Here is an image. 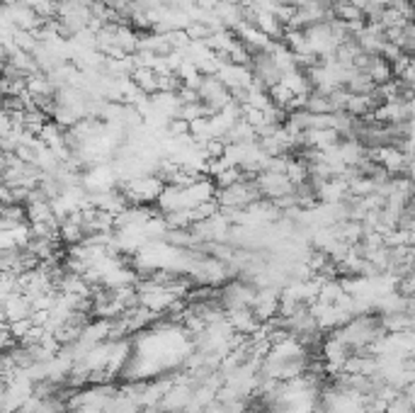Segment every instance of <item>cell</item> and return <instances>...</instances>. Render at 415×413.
Instances as JSON below:
<instances>
[{"label": "cell", "mask_w": 415, "mask_h": 413, "mask_svg": "<svg viewBox=\"0 0 415 413\" xmlns=\"http://www.w3.org/2000/svg\"><path fill=\"white\" fill-rule=\"evenodd\" d=\"M226 314V321L229 326L234 328V333H241V336H253L255 331L260 328V321L255 318L253 309L243 307V309H229Z\"/></svg>", "instance_id": "8"}, {"label": "cell", "mask_w": 415, "mask_h": 413, "mask_svg": "<svg viewBox=\"0 0 415 413\" xmlns=\"http://www.w3.org/2000/svg\"><path fill=\"white\" fill-rule=\"evenodd\" d=\"M250 309H253L255 318H258L260 323L279 316V287H275V284L258 287L255 289V299H253V304H250Z\"/></svg>", "instance_id": "6"}, {"label": "cell", "mask_w": 415, "mask_h": 413, "mask_svg": "<svg viewBox=\"0 0 415 413\" xmlns=\"http://www.w3.org/2000/svg\"><path fill=\"white\" fill-rule=\"evenodd\" d=\"M374 110V102L369 95H355V92H348V100H345V112L355 120H362V117H369Z\"/></svg>", "instance_id": "13"}, {"label": "cell", "mask_w": 415, "mask_h": 413, "mask_svg": "<svg viewBox=\"0 0 415 413\" xmlns=\"http://www.w3.org/2000/svg\"><path fill=\"white\" fill-rule=\"evenodd\" d=\"M279 83H282V86L289 88L291 95H309V92H311L309 78H306V73L299 71V68H296V71L284 73V76L279 78Z\"/></svg>", "instance_id": "15"}, {"label": "cell", "mask_w": 415, "mask_h": 413, "mask_svg": "<svg viewBox=\"0 0 415 413\" xmlns=\"http://www.w3.org/2000/svg\"><path fill=\"white\" fill-rule=\"evenodd\" d=\"M161 190H163V183L156 178V175H141V178L122 183L120 193L124 195V200L129 204H151L158 200Z\"/></svg>", "instance_id": "2"}, {"label": "cell", "mask_w": 415, "mask_h": 413, "mask_svg": "<svg viewBox=\"0 0 415 413\" xmlns=\"http://www.w3.org/2000/svg\"><path fill=\"white\" fill-rule=\"evenodd\" d=\"M177 117H180L182 122H195V120H200V117H211V112L206 110L204 105H202L200 100L197 102H185V105H180V112H177Z\"/></svg>", "instance_id": "16"}, {"label": "cell", "mask_w": 415, "mask_h": 413, "mask_svg": "<svg viewBox=\"0 0 415 413\" xmlns=\"http://www.w3.org/2000/svg\"><path fill=\"white\" fill-rule=\"evenodd\" d=\"M255 185H258L260 197L270 200V202L294 193V185L289 183V178H286L284 173H270V170H263V173L255 175Z\"/></svg>", "instance_id": "5"}, {"label": "cell", "mask_w": 415, "mask_h": 413, "mask_svg": "<svg viewBox=\"0 0 415 413\" xmlns=\"http://www.w3.org/2000/svg\"><path fill=\"white\" fill-rule=\"evenodd\" d=\"M362 73H367L369 81H372L374 86H384V83H389L393 78L391 66H389V63L384 61L382 56H369L367 58V66L362 68Z\"/></svg>", "instance_id": "11"}, {"label": "cell", "mask_w": 415, "mask_h": 413, "mask_svg": "<svg viewBox=\"0 0 415 413\" xmlns=\"http://www.w3.org/2000/svg\"><path fill=\"white\" fill-rule=\"evenodd\" d=\"M131 83L138 88L141 92H146V95H153V92H158V76L151 71V68H143V66H136L134 71H131Z\"/></svg>", "instance_id": "14"}, {"label": "cell", "mask_w": 415, "mask_h": 413, "mask_svg": "<svg viewBox=\"0 0 415 413\" xmlns=\"http://www.w3.org/2000/svg\"><path fill=\"white\" fill-rule=\"evenodd\" d=\"M330 333L338 336L348 346L350 353H367L369 343L382 333V328H379V321L374 318V314H362V316H352L348 323H343V326Z\"/></svg>", "instance_id": "1"}, {"label": "cell", "mask_w": 415, "mask_h": 413, "mask_svg": "<svg viewBox=\"0 0 415 413\" xmlns=\"http://www.w3.org/2000/svg\"><path fill=\"white\" fill-rule=\"evenodd\" d=\"M138 282V273L134 268H129V265H117L112 273L105 275V280H102L100 287L105 289H122V287H136Z\"/></svg>", "instance_id": "10"}, {"label": "cell", "mask_w": 415, "mask_h": 413, "mask_svg": "<svg viewBox=\"0 0 415 413\" xmlns=\"http://www.w3.org/2000/svg\"><path fill=\"white\" fill-rule=\"evenodd\" d=\"M0 413H10V411H0Z\"/></svg>", "instance_id": "20"}, {"label": "cell", "mask_w": 415, "mask_h": 413, "mask_svg": "<svg viewBox=\"0 0 415 413\" xmlns=\"http://www.w3.org/2000/svg\"><path fill=\"white\" fill-rule=\"evenodd\" d=\"M197 97H200V102L211 112V115H216V112L231 100L229 88H226L216 76H202V83H200V88H197Z\"/></svg>", "instance_id": "3"}, {"label": "cell", "mask_w": 415, "mask_h": 413, "mask_svg": "<svg viewBox=\"0 0 415 413\" xmlns=\"http://www.w3.org/2000/svg\"><path fill=\"white\" fill-rule=\"evenodd\" d=\"M255 299V287L250 282H243V280H234V282L224 284V289L219 292V307L224 311L229 309H243L250 307Z\"/></svg>", "instance_id": "4"}, {"label": "cell", "mask_w": 415, "mask_h": 413, "mask_svg": "<svg viewBox=\"0 0 415 413\" xmlns=\"http://www.w3.org/2000/svg\"><path fill=\"white\" fill-rule=\"evenodd\" d=\"M333 3H338V0H333Z\"/></svg>", "instance_id": "21"}, {"label": "cell", "mask_w": 415, "mask_h": 413, "mask_svg": "<svg viewBox=\"0 0 415 413\" xmlns=\"http://www.w3.org/2000/svg\"><path fill=\"white\" fill-rule=\"evenodd\" d=\"M384 413H413V399H408V396L398 394L396 399H391L386 404V409Z\"/></svg>", "instance_id": "19"}, {"label": "cell", "mask_w": 415, "mask_h": 413, "mask_svg": "<svg viewBox=\"0 0 415 413\" xmlns=\"http://www.w3.org/2000/svg\"><path fill=\"white\" fill-rule=\"evenodd\" d=\"M0 309H3L5 323L32 316V302H29V297H24L22 292H15V294H10L8 299H3V302H0Z\"/></svg>", "instance_id": "9"}, {"label": "cell", "mask_w": 415, "mask_h": 413, "mask_svg": "<svg viewBox=\"0 0 415 413\" xmlns=\"http://www.w3.org/2000/svg\"><path fill=\"white\" fill-rule=\"evenodd\" d=\"M216 78L224 83L229 90L234 88H248L253 83V73H250V66H238V63H229L224 61L216 71Z\"/></svg>", "instance_id": "7"}, {"label": "cell", "mask_w": 415, "mask_h": 413, "mask_svg": "<svg viewBox=\"0 0 415 413\" xmlns=\"http://www.w3.org/2000/svg\"><path fill=\"white\" fill-rule=\"evenodd\" d=\"M112 39H115V47H120L124 54H134L138 49V32L124 22L115 24V34H112Z\"/></svg>", "instance_id": "12"}, {"label": "cell", "mask_w": 415, "mask_h": 413, "mask_svg": "<svg viewBox=\"0 0 415 413\" xmlns=\"http://www.w3.org/2000/svg\"><path fill=\"white\" fill-rule=\"evenodd\" d=\"M268 97H270V102H272L275 107H279V110H284L286 112V105L291 102V92H289V88L286 86H282V83H277V86L272 88H268Z\"/></svg>", "instance_id": "17"}, {"label": "cell", "mask_w": 415, "mask_h": 413, "mask_svg": "<svg viewBox=\"0 0 415 413\" xmlns=\"http://www.w3.org/2000/svg\"><path fill=\"white\" fill-rule=\"evenodd\" d=\"M32 318H19V321H10L8 323V333L10 338H13V343H22L24 336H27L29 331H32Z\"/></svg>", "instance_id": "18"}]
</instances>
